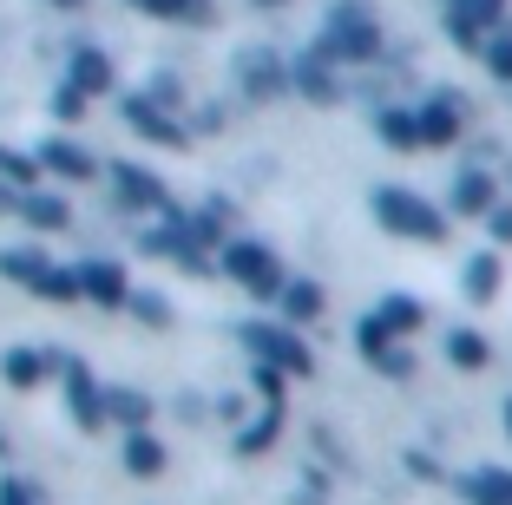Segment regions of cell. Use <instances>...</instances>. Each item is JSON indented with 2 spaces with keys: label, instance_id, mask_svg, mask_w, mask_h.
<instances>
[{
  "label": "cell",
  "instance_id": "cell-1",
  "mask_svg": "<svg viewBox=\"0 0 512 505\" xmlns=\"http://www.w3.org/2000/svg\"><path fill=\"white\" fill-rule=\"evenodd\" d=\"M316 53H322V60H335V66L381 60V27H375V14H368V0H335L329 33L316 40Z\"/></svg>",
  "mask_w": 512,
  "mask_h": 505
},
{
  "label": "cell",
  "instance_id": "cell-2",
  "mask_svg": "<svg viewBox=\"0 0 512 505\" xmlns=\"http://www.w3.org/2000/svg\"><path fill=\"white\" fill-rule=\"evenodd\" d=\"M375 217L381 230H394V237H414V243H447V217H440L427 197L401 191V184H388V191H375Z\"/></svg>",
  "mask_w": 512,
  "mask_h": 505
},
{
  "label": "cell",
  "instance_id": "cell-3",
  "mask_svg": "<svg viewBox=\"0 0 512 505\" xmlns=\"http://www.w3.org/2000/svg\"><path fill=\"white\" fill-rule=\"evenodd\" d=\"M224 276L237 289H250L256 302H276V296H283V283H289L270 243H224Z\"/></svg>",
  "mask_w": 512,
  "mask_h": 505
},
{
  "label": "cell",
  "instance_id": "cell-4",
  "mask_svg": "<svg viewBox=\"0 0 512 505\" xmlns=\"http://www.w3.org/2000/svg\"><path fill=\"white\" fill-rule=\"evenodd\" d=\"M0 276L20 283V289H33V296H53V302H73L79 296V276H73V269H60V263H46L40 250H7V256H0Z\"/></svg>",
  "mask_w": 512,
  "mask_h": 505
},
{
  "label": "cell",
  "instance_id": "cell-5",
  "mask_svg": "<svg viewBox=\"0 0 512 505\" xmlns=\"http://www.w3.org/2000/svg\"><path fill=\"white\" fill-rule=\"evenodd\" d=\"M243 348H250L256 361L283 368V374H309V348H302L289 328H276V322H250V328H243Z\"/></svg>",
  "mask_w": 512,
  "mask_h": 505
},
{
  "label": "cell",
  "instance_id": "cell-6",
  "mask_svg": "<svg viewBox=\"0 0 512 505\" xmlns=\"http://www.w3.org/2000/svg\"><path fill=\"white\" fill-rule=\"evenodd\" d=\"M506 0H447V33L460 46H486V33H499Z\"/></svg>",
  "mask_w": 512,
  "mask_h": 505
},
{
  "label": "cell",
  "instance_id": "cell-7",
  "mask_svg": "<svg viewBox=\"0 0 512 505\" xmlns=\"http://www.w3.org/2000/svg\"><path fill=\"white\" fill-rule=\"evenodd\" d=\"M60 368H66V407H73V420L86 433H99V427H106V394H99L92 368H86V361H60Z\"/></svg>",
  "mask_w": 512,
  "mask_h": 505
},
{
  "label": "cell",
  "instance_id": "cell-8",
  "mask_svg": "<svg viewBox=\"0 0 512 505\" xmlns=\"http://www.w3.org/2000/svg\"><path fill=\"white\" fill-rule=\"evenodd\" d=\"M125 125H132L138 138H158V145H184V125L171 119L151 92H125Z\"/></svg>",
  "mask_w": 512,
  "mask_h": 505
},
{
  "label": "cell",
  "instance_id": "cell-9",
  "mask_svg": "<svg viewBox=\"0 0 512 505\" xmlns=\"http://www.w3.org/2000/svg\"><path fill=\"white\" fill-rule=\"evenodd\" d=\"M414 125H421V145H453V138H460V125H467V112H460V99H453V92H440V99L414 105Z\"/></svg>",
  "mask_w": 512,
  "mask_h": 505
},
{
  "label": "cell",
  "instance_id": "cell-10",
  "mask_svg": "<svg viewBox=\"0 0 512 505\" xmlns=\"http://www.w3.org/2000/svg\"><path fill=\"white\" fill-rule=\"evenodd\" d=\"M73 276H79V296L99 302V309H119V302L132 296V283H125L119 263H73Z\"/></svg>",
  "mask_w": 512,
  "mask_h": 505
},
{
  "label": "cell",
  "instance_id": "cell-11",
  "mask_svg": "<svg viewBox=\"0 0 512 505\" xmlns=\"http://www.w3.org/2000/svg\"><path fill=\"white\" fill-rule=\"evenodd\" d=\"M355 348H362V355H368V361H375V368H381V374H407V368H414V361H407V355H401V348H394V328H388V322H381V315H368V322H362V328H355Z\"/></svg>",
  "mask_w": 512,
  "mask_h": 505
},
{
  "label": "cell",
  "instance_id": "cell-12",
  "mask_svg": "<svg viewBox=\"0 0 512 505\" xmlns=\"http://www.w3.org/2000/svg\"><path fill=\"white\" fill-rule=\"evenodd\" d=\"M40 164L53 171V178H66V184H79V178H92V171H99V158H92L86 145H73V138H46V145H40Z\"/></svg>",
  "mask_w": 512,
  "mask_h": 505
},
{
  "label": "cell",
  "instance_id": "cell-13",
  "mask_svg": "<svg viewBox=\"0 0 512 505\" xmlns=\"http://www.w3.org/2000/svg\"><path fill=\"white\" fill-rule=\"evenodd\" d=\"M493 210V171L467 164L460 178H453V217H486Z\"/></svg>",
  "mask_w": 512,
  "mask_h": 505
},
{
  "label": "cell",
  "instance_id": "cell-14",
  "mask_svg": "<svg viewBox=\"0 0 512 505\" xmlns=\"http://www.w3.org/2000/svg\"><path fill=\"white\" fill-rule=\"evenodd\" d=\"M296 92H309V99H322V105H335L342 99V79H335V60H322V53H302L296 60Z\"/></svg>",
  "mask_w": 512,
  "mask_h": 505
},
{
  "label": "cell",
  "instance_id": "cell-15",
  "mask_svg": "<svg viewBox=\"0 0 512 505\" xmlns=\"http://www.w3.org/2000/svg\"><path fill=\"white\" fill-rule=\"evenodd\" d=\"M112 184H119V197L132 210H165V184L151 171H138V164H112Z\"/></svg>",
  "mask_w": 512,
  "mask_h": 505
},
{
  "label": "cell",
  "instance_id": "cell-16",
  "mask_svg": "<svg viewBox=\"0 0 512 505\" xmlns=\"http://www.w3.org/2000/svg\"><path fill=\"white\" fill-rule=\"evenodd\" d=\"M460 492H467V505H512V473L506 466H480V473L460 479Z\"/></svg>",
  "mask_w": 512,
  "mask_h": 505
},
{
  "label": "cell",
  "instance_id": "cell-17",
  "mask_svg": "<svg viewBox=\"0 0 512 505\" xmlns=\"http://www.w3.org/2000/svg\"><path fill=\"white\" fill-rule=\"evenodd\" d=\"M66 86H79L86 99H92V92H112V60L99 53V46H79V53H73V79H66Z\"/></svg>",
  "mask_w": 512,
  "mask_h": 505
},
{
  "label": "cell",
  "instance_id": "cell-18",
  "mask_svg": "<svg viewBox=\"0 0 512 505\" xmlns=\"http://www.w3.org/2000/svg\"><path fill=\"white\" fill-rule=\"evenodd\" d=\"M375 132H381V145H394V151H421V125H414V105H388L375 119Z\"/></svg>",
  "mask_w": 512,
  "mask_h": 505
},
{
  "label": "cell",
  "instance_id": "cell-19",
  "mask_svg": "<svg viewBox=\"0 0 512 505\" xmlns=\"http://www.w3.org/2000/svg\"><path fill=\"white\" fill-rule=\"evenodd\" d=\"M243 86H250L256 99H276V92L289 86V73L276 66V53H250V60H243Z\"/></svg>",
  "mask_w": 512,
  "mask_h": 505
},
{
  "label": "cell",
  "instance_id": "cell-20",
  "mask_svg": "<svg viewBox=\"0 0 512 505\" xmlns=\"http://www.w3.org/2000/svg\"><path fill=\"white\" fill-rule=\"evenodd\" d=\"M27 223L33 230H66V223H73V210H66V197H46V191H27Z\"/></svg>",
  "mask_w": 512,
  "mask_h": 505
},
{
  "label": "cell",
  "instance_id": "cell-21",
  "mask_svg": "<svg viewBox=\"0 0 512 505\" xmlns=\"http://www.w3.org/2000/svg\"><path fill=\"white\" fill-rule=\"evenodd\" d=\"M0 368H7V381H14V387H40L46 368H53V355H40V348H14Z\"/></svg>",
  "mask_w": 512,
  "mask_h": 505
},
{
  "label": "cell",
  "instance_id": "cell-22",
  "mask_svg": "<svg viewBox=\"0 0 512 505\" xmlns=\"http://www.w3.org/2000/svg\"><path fill=\"white\" fill-rule=\"evenodd\" d=\"M151 20H184V27H204L211 20V0H138Z\"/></svg>",
  "mask_w": 512,
  "mask_h": 505
},
{
  "label": "cell",
  "instance_id": "cell-23",
  "mask_svg": "<svg viewBox=\"0 0 512 505\" xmlns=\"http://www.w3.org/2000/svg\"><path fill=\"white\" fill-rule=\"evenodd\" d=\"M460 289H467L473 302H493L499 296V256H473L467 276H460Z\"/></svg>",
  "mask_w": 512,
  "mask_h": 505
},
{
  "label": "cell",
  "instance_id": "cell-24",
  "mask_svg": "<svg viewBox=\"0 0 512 505\" xmlns=\"http://www.w3.org/2000/svg\"><path fill=\"white\" fill-rule=\"evenodd\" d=\"M125 466H132L138 479H151V473H165V446L151 440V433H132V440H125Z\"/></svg>",
  "mask_w": 512,
  "mask_h": 505
},
{
  "label": "cell",
  "instance_id": "cell-25",
  "mask_svg": "<svg viewBox=\"0 0 512 505\" xmlns=\"http://www.w3.org/2000/svg\"><path fill=\"white\" fill-rule=\"evenodd\" d=\"M375 315H381V322L394 328V335H414V328L427 322V309H421V302H414V296H388V302H381Z\"/></svg>",
  "mask_w": 512,
  "mask_h": 505
},
{
  "label": "cell",
  "instance_id": "cell-26",
  "mask_svg": "<svg viewBox=\"0 0 512 505\" xmlns=\"http://www.w3.org/2000/svg\"><path fill=\"white\" fill-rule=\"evenodd\" d=\"M289 309V322H316L322 315V289L316 283H283V296H276Z\"/></svg>",
  "mask_w": 512,
  "mask_h": 505
},
{
  "label": "cell",
  "instance_id": "cell-27",
  "mask_svg": "<svg viewBox=\"0 0 512 505\" xmlns=\"http://www.w3.org/2000/svg\"><path fill=\"white\" fill-rule=\"evenodd\" d=\"M106 420H125V427H145V420H151V401H145V394H125V387H112V394H106Z\"/></svg>",
  "mask_w": 512,
  "mask_h": 505
},
{
  "label": "cell",
  "instance_id": "cell-28",
  "mask_svg": "<svg viewBox=\"0 0 512 505\" xmlns=\"http://www.w3.org/2000/svg\"><path fill=\"white\" fill-rule=\"evenodd\" d=\"M276 427H283V414H276V407H263V420H250V427L237 433V453H263V446L276 440Z\"/></svg>",
  "mask_w": 512,
  "mask_h": 505
},
{
  "label": "cell",
  "instance_id": "cell-29",
  "mask_svg": "<svg viewBox=\"0 0 512 505\" xmlns=\"http://www.w3.org/2000/svg\"><path fill=\"white\" fill-rule=\"evenodd\" d=\"M447 361L453 368H486V342L473 335V328H460V335L447 342Z\"/></svg>",
  "mask_w": 512,
  "mask_h": 505
},
{
  "label": "cell",
  "instance_id": "cell-30",
  "mask_svg": "<svg viewBox=\"0 0 512 505\" xmlns=\"http://www.w3.org/2000/svg\"><path fill=\"white\" fill-rule=\"evenodd\" d=\"M0 178H7V184H33V178H40V158H27V151H7V145H0Z\"/></svg>",
  "mask_w": 512,
  "mask_h": 505
},
{
  "label": "cell",
  "instance_id": "cell-31",
  "mask_svg": "<svg viewBox=\"0 0 512 505\" xmlns=\"http://www.w3.org/2000/svg\"><path fill=\"white\" fill-rule=\"evenodd\" d=\"M486 66H493V79L512 86V33H493V40H486Z\"/></svg>",
  "mask_w": 512,
  "mask_h": 505
},
{
  "label": "cell",
  "instance_id": "cell-32",
  "mask_svg": "<svg viewBox=\"0 0 512 505\" xmlns=\"http://www.w3.org/2000/svg\"><path fill=\"white\" fill-rule=\"evenodd\" d=\"M125 302H132V309L145 315L151 328H165V322H171V302H165V296H145V289H138V296H125Z\"/></svg>",
  "mask_w": 512,
  "mask_h": 505
},
{
  "label": "cell",
  "instance_id": "cell-33",
  "mask_svg": "<svg viewBox=\"0 0 512 505\" xmlns=\"http://www.w3.org/2000/svg\"><path fill=\"white\" fill-rule=\"evenodd\" d=\"M250 381L263 387V401H270V407L283 401V368H270V361H256V374H250Z\"/></svg>",
  "mask_w": 512,
  "mask_h": 505
},
{
  "label": "cell",
  "instance_id": "cell-34",
  "mask_svg": "<svg viewBox=\"0 0 512 505\" xmlns=\"http://www.w3.org/2000/svg\"><path fill=\"white\" fill-rule=\"evenodd\" d=\"M0 505H40L33 479H0Z\"/></svg>",
  "mask_w": 512,
  "mask_h": 505
},
{
  "label": "cell",
  "instance_id": "cell-35",
  "mask_svg": "<svg viewBox=\"0 0 512 505\" xmlns=\"http://www.w3.org/2000/svg\"><path fill=\"white\" fill-rule=\"evenodd\" d=\"M486 217H493V237H499V243H512V204H493Z\"/></svg>",
  "mask_w": 512,
  "mask_h": 505
},
{
  "label": "cell",
  "instance_id": "cell-36",
  "mask_svg": "<svg viewBox=\"0 0 512 505\" xmlns=\"http://www.w3.org/2000/svg\"><path fill=\"white\" fill-rule=\"evenodd\" d=\"M53 7H86V0H53Z\"/></svg>",
  "mask_w": 512,
  "mask_h": 505
},
{
  "label": "cell",
  "instance_id": "cell-37",
  "mask_svg": "<svg viewBox=\"0 0 512 505\" xmlns=\"http://www.w3.org/2000/svg\"><path fill=\"white\" fill-rule=\"evenodd\" d=\"M256 7H283V0H256Z\"/></svg>",
  "mask_w": 512,
  "mask_h": 505
}]
</instances>
